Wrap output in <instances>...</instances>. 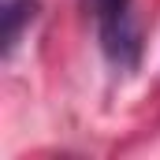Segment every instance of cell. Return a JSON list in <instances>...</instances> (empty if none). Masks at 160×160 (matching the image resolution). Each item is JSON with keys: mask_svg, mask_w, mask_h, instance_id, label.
Masks as SVG:
<instances>
[{"mask_svg": "<svg viewBox=\"0 0 160 160\" xmlns=\"http://www.w3.org/2000/svg\"><path fill=\"white\" fill-rule=\"evenodd\" d=\"M97 34H101V52L108 56L112 67H119V71H134L138 67V60H142V30H138L130 11L101 19Z\"/></svg>", "mask_w": 160, "mask_h": 160, "instance_id": "6da1fadb", "label": "cell"}, {"mask_svg": "<svg viewBox=\"0 0 160 160\" xmlns=\"http://www.w3.org/2000/svg\"><path fill=\"white\" fill-rule=\"evenodd\" d=\"M86 4H89V11L97 15V22L119 15V11H130V0H86Z\"/></svg>", "mask_w": 160, "mask_h": 160, "instance_id": "3957f363", "label": "cell"}, {"mask_svg": "<svg viewBox=\"0 0 160 160\" xmlns=\"http://www.w3.org/2000/svg\"><path fill=\"white\" fill-rule=\"evenodd\" d=\"M38 19V0H4V56L15 52L22 30Z\"/></svg>", "mask_w": 160, "mask_h": 160, "instance_id": "7a4b0ae2", "label": "cell"}]
</instances>
